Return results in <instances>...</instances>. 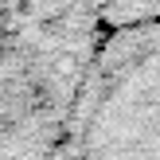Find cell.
Wrapping results in <instances>:
<instances>
[{
  "instance_id": "obj_1",
  "label": "cell",
  "mask_w": 160,
  "mask_h": 160,
  "mask_svg": "<svg viewBox=\"0 0 160 160\" xmlns=\"http://www.w3.org/2000/svg\"><path fill=\"white\" fill-rule=\"evenodd\" d=\"M67 160H160V20L98 35L70 109Z\"/></svg>"
},
{
  "instance_id": "obj_2",
  "label": "cell",
  "mask_w": 160,
  "mask_h": 160,
  "mask_svg": "<svg viewBox=\"0 0 160 160\" xmlns=\"http://www.w3.org/2000/svg\"><path fill=\"white\" fill-rule=\"evenodd\" d=\"M160 20V0H98V23L102 31L129 28V23Z\"/></svg>"
}]
</instances>
